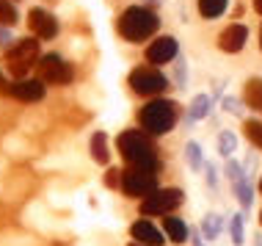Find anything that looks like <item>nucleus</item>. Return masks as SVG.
Instances as JSON below:
<instances>
[{"mask_svg":"<svg viewBox=\"0 0 262 246\" xmlns=\"http://www.w3.org/2000/svg\"><path fill=\"white\" fill-rule=\"evenodd\" d=\"M218 233H221V219H218L215 213L204 216V221H202V235H204V238H210V241H215Z\"/></svg>","mask_w":262,"mask_h":246,"instance_id":"obj_21","label":"nucleus"},{"mask_svg":"<svg viewBox=\"0 0 262 246\" xmlns=\"http://www.w3.org/2000/svg\"><path fill=\"white\" fill-rule=\"evenodd\" d=\"M257 246H262V238H257Z\"/></svg>","mask_w":262,"mask_h":246,"instance_id":"obj_31","label":"nucleus"},{"mask_svg":"<svg viewBox=\"0 0 262 246\" xmlns=\"http://www.w3.org/2000/svg\"><path fill=\"white\" fill-rule=\"evenodd\" d=\"M229 233H232V243L235 246H243V216H232L229 221Z\"/></svg>","mask_w":262,"mask_h":246,"instance_id":"obj_24","label":"nucleus"},{"mask_svg":"<svg viewBox=\"0 0 262 246\" xmlns=\"http://www.w3.org/2000/svg\"><path fill=\"white\" fill-rule=\"evenodd\" d=\"M0 94H11V83L3 78V75H0Z\"/></svg>","mask_w":262,"mask_h":246,"instance_id":"obj_27","label":"nucleus"},{"mask_svg":"<svg viewBox=\"0 0 262 246\" xmlns=\"http://www.w3.org/2000/svg\"><path fill=\"white\" fill-rule=\"evenodd\" d=\"M207 182H210L212 188H215V182H218V177H215V169H212V166H207Z\"/></svg>","mask_w":262,"mask_h":246,"instance_id":"obj_28","label":"nucleus"},{"mask_svg":"<svg viewBox=\"0 0 262 246\" xmlns=\"http://www.w3.org/2000/svg\"><path fill=\"white\" fill-rule=\"evenodd\" d=\"M130 246H144V243H130Z\"/></svg>","mask_w":262,"mask_h":246,"instance_id":"obj_33","label":"nucleus"},{"mask_svg":"<svg viewBox=\"0 0 262 246\" xmlns=\"http://www.w3.org/2000/svg\"><path fill=\"white\" fill-rule=\"evenodd\" d=\"M254 9H257V11L262 14V0H254Z\"/></svg>","mask_w":262,"mask_h":246,"instance_id":"obj_30","label":"nucleus"},{"mask_svg":"<svg viewBox=\"0 0 262 246\" xmlns=\"http://www.w3.org/2000/svg\"><path fill=\"white\" fill-rule=\"evenodd\" d=\"M163 230H166V235H168V241H171V243H185V238H188V224L182 221V219L166 216V219H163Z\"/></svg>","mask_w":262,"mask_h":246,"instance_id":"obj_14","label":"nucleus"},{"mask_svg":"<svg viewBox=\"0 0 262 246\" xmlns=\"http://www.w3.org/2000/svg\"><path fill=\"white\" fill-rule=\"evenodd\" d=\"M17 23V9L9 0H0V25H14Z\"/></svg>","mask_w":262,"mask_h":246,"instance_id":"obj_25","label":"nucleus"},{"mask_svg":"<svg viewBox=\"0 0 262 246\" xmlns=\"http://www.w3.org/2000/svg\"><path fill=\"white\" fill-rule=\"evenodd\" d=\"M119 152L133 169H144V172H158V155H155L152 141L141 130H124L119 136Z\"/></svg>","mask_w":262,"mask_h":246,"instance_id":"obj_1","label":"nucleus"},{"mask_svg":"<svg viewBox=\"0 0 262 246\" xmlns=\"http://www.w3.org/2000/svg\"><path fill=\"white\" fill-rule=\"evenodd\" d=\"M133 238H136L138 243H144V246H160L163 243V235H160V230H155L146 219H141L133 224Z\"/></svg>","mask_w":262,"mask_h":246,"instance_id":"obj_13","label":"nucleus"},{"mask_svg":"<svg viewBox=\"0 0 262 246\" xmlns=\"http://www.w3.org/2000/svg\"><path fill=\"white\" fill-rule=\"evenodd\" d=\"M182 205V191L180 188H158L141 202V213L144 216H166L174 208Z\"/></svg>","mask_w":262,"mask_h":246,"instance_id":"obj_5","label":"nucleus"},{"mask_svg":"<svg viewBox=\"0 0 262 246\" xmlns=\"http://www.w3.org/2000/svg\"><path fill=\"white\" fill-rule=\"evenodd\" d=\"M235 147H237V138H235V133L224 130L221 136H218V152H221L224 158H229L232 152H235Z\"/></svg>","mask_w":262,"mask_h":246,"instance_id":"obj_22","label":"nucleus"},{"mask_svg":"<svg viewBox=\"0 0 262 246\" xmlns=\"http://www.w3.org/2000/svg\"><path fill=\"white\" fill-rule=\"evenodd\" d=\"M39 61V42L36 39H19L17 45L6 53V64H9L14 78H25L28 69Z\"/></svg>","mask_w":262,"mask_h":246,"instance_id":"obj_4","label":"nucleus"},{"mask_svg":"<svg viewBox=\"0 0 262 246\" xmlns=\"http://www.w3.org/2000/svg\"><path fill=\"white\" fill-rule=\"evenodd\" d=\"M243 100H246V105H249V108L262 111V78H251L249 83H246Z\"/></svg>","mask_w":262,"mask_h":246,"instance_id":"obj_15","label":"nucleus"},{"mask_svg":"<svg viewBox=\"0 0 262 246\" xmlns=\"http://www.w3.org/2000/svg\"><path fill=\"white\" fill-rule=\"evenodd\" d=\"M259 191H262V180H259Z\"/></svg>","mask_w":262,"mask_h":246,"instance_id":"obj_34","label":"nucleus"},{"mask_svg":"<svg viewBox=\"0 0 262 246\" xmlns=\"http://www.w3.org/2000/svg\"><path fill=\"white\" fill-rule=\"evenodd\" d=\"M210 114V97L207 94H199L193 100V105H190V111H188V119L190 122H196V119H204Z\"/></svg>","mask_w":262,"mask_h":246,"instance_id":"obj_19","label":"nucleus"},{"mask_svg":"<svg viewBox=\"0 0 262 246\" xmlns=\"http://www.w3.org/2000/svg\"><path fill=\"white\" fill-rule=\"evenodd\" d=\"M185 158H188V166L190 169H202V150H199V144H196V141H188Z\"/></svg>","mask_w":262,"mask_h":246,"instance_id":"obj_23","label":"nucleus"},{"mask_svg":"<svg viewBox=\"0 0 262 246\" xmlns=\"http://www.w3.org/2000/svg\"><path fill=\"white\" fill-rule=\"evenodd\" d=\"M28 25H31V31L36 33L39 39H53L55 33H58L55 17L45 9H31V14H28Z\"/></svg>","mask_w":262,"mask_h":246,"instance_id":"obj_9","label":"nucleus"},{"mask_svg":"<svg viewBox=\"0 0 262 246\" xmlns=\"http://www.w3.org/2000/svg\"><path fill=\"white\" fill-rule=\"evenodd\" d=\"M138 122L146 133L163 136V133H168L177 125V102H171V100L146 102L144 108H141V114H138Z\"/></svg>","mask_w":262,"mask_h":246,"instance_id":"obj_3","label":"nucleus"},{"mask_svg":"<svg viewBox=\"0 0 262 246\" xmlns=\"http://www.w3.org/2000/svg\"><path fill=\"white\" fill-rule=\"evenodd\" d=\"M243 130H246V138H249L254 147L262 150V122H257V119H246Z\"/></svg>","mask_w":262,"mask_h":246,"instance_id":"obj_20","label":"nucleus"},{"mask_svg":"<svg viewBox=\"0 0 262 246\" xmlns=\"http://www.w3.org/2000/svg\"><path fill=\"white\" fill-rule=\"evenodd\" d=\"M158 25H160V19L155 11L144 9V6H130L122 14V19H119V33L127 42H144L158 31Z\"/></svg>","mask_w":262,"mask_h":246,"instance_id":"obj_2","label":"nucleus"},{"mask_svg":"<svg viewBox=\"0 0 262 246\" xmlns=\"http://www.w3.org/2000/svg\"><path fill=\"white\" fill-rule=\"evenodd\" d=\"M130 86L136 94L155 97V94H160V91H166L168 80L163 78L155 67H138V69H133V75H130Z\"/></svg>","mask_w":262,"mask_h":246,"instance_id":"obj_6","label":"nucleus"},{"mask_svg":"<svg viewBox=\"0 0 262 246\" xmlns=\"http://www.w3.org/2000/svg\"><path fill=\"white\" fill-rule=\"evenodd\" d=\"M91 158H94L97 163H102V166L111 160L108 138H105V133H94V138H91Z\"/></svg>","mask_w":262,"mask_h":246,"instance_id":"obj_16","label":"nucleus"},{"mask_svg":"<svg viewBox=\"0 0 262 246\" xmlns=\"http://www.w3.org/2000/svg\"><path fill=\"white\" fill-rule=\"evenodd\" d=\"M199 11H202V17H221V14L226 11V0H199Z\"/></svg>","mask_w":262,"mask_h":246,"instance_id":"obj_18","label":"nucleus"},{"mask_svg":"<svg viewBox=\"0 0 262 246\" xmlns=\"http://www.w3.org/2000/svg\"><path fill=\"white\" fill-rule=\"evenodd\" d=\"M259 221H262V213H259Z\"/></svg>","mask_w":262,"mask_h":246,"instance_id":"obj_35","label":"nucleus"},{"mask_svg":"<svg viewBox=\"0 0 262 246\" xmlns=\"http://www.w3.org/2000/svg\"><path fill=\"white\" fill-rule=\"evenodd\" d=\"M11 97L23 102H36L45 97V80H31V78H19L17 83H11Z\"/></svg>","mask_w":262,"mask_h":246,"instance_id":"obj_12","label":"nucleus"},{"mask_svg":"<svg viewBox=\"0 0 262 246\" xmlns=\"http://www.w3.org/2000/svg\"><path fill=\"white\" fill-rule=\"evenodd\" d=\"M39 80L53 83V86H63L72 80V67L55 53H47L39 58Z\"/></svg>","mask_w":262,"mask_h":246,"instance_id":"obj_8","label":"nucleus"},{"mask_svg":"<svg viewBox=\"0 0 262 246\" xmlns=\"http://www.w3.org/2000/svg\"><path fill=\"white\" fill-rule=\"evenodd\" d=\"M259 47H262V31H259Z\"/></svg>","mask_w":262,"mask_h":246,"instance_id":"obj_32","label":"nucleus"},{"mask_svg":"<svg viewBox=\"0 0 262 246\" xmlns=\"http://www.w3.org/2000/svg\"><path fill=\"white\" fill-rule=\"evenodd\" d=\"M122 191L127 196H149L152 191H158V177H155V172L130 166L127 172H122Z\"/></svg>","mask_w":262,"mask_h":246,"instance_id":"obj_7","label":"nucleus"},{"mask_svg":"<svg viewBox=\"0 0 262 246\" xmlns=\"http://www.w3.org/2000/svg\"><path fill=\"white\" fill-rule=\"evenodd\" d=\"M177 55V39L174 36H160L146 47V61L149 64H168Z\"/></svg>","mask_w":262,"mask_h":246,"instance_id":"obj_10","label":"nucleus"},{"mask_svg":"<svg viewBox=\"0 0 262 246\" xmlns=\"http://www.w3.org/2000/svg\"><path fill=\"white\" fill-rule=\"evenodd\" d=\"M232 188H235V194H237V199H240V205H243V210H249V208H251V202H254V188H251L249 177L243 174L240 180L232 182Z\"/></svg>","mask_w":262,"mask_h":246,"instance_id":"obj_17","label":"nucleus"},{"mask_svg":"<svg viewBox=\"0 0 262 246\" xmlns=\"http://www.w3.org/2000/svg\"><path fill=\"white\" fill-rule=\"evenodd\" d=\"M246 39H249V28L246 25H229L221 36H218V47H221L224 53H240L246 47Z\"/></svg>","mask_w":262,"mask_h":246,"instance_id":"obj_11","label":"nucleus"},{"mask_svg":"<svg viewBox=\"0 0 262 246\" xmlns=\"http://www.w3.org/2000/svg\"><path fill=\"white\" fill-rule=\"evenodd\" d=\"M190 246H204V238H202V235H193V241H190Z\"/></svg>","mask_w":262,"mask_h":246,"instance_id":"obj_29","label":"nucleus"},{"mask_svg":"<svg viewBox=\"0 0 262 246\" xmlns=\"http://www.w3.org/2000/svg\"><path fill=\"white\" fill-rule=\"evenodd\" d=\"M224 108H226V111H232V114H240L237 100H224Z\"/></svg>","mask_w":262,"mask_h":246,"instance_id":"obj_26","label":"nucleus"}]
</instances>
